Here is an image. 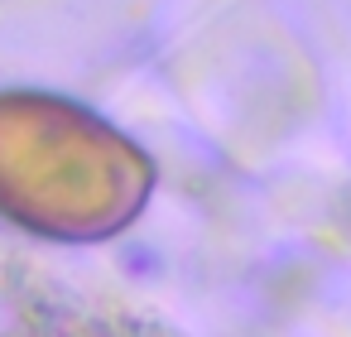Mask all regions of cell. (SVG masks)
I'll use <instances>...</instances> for the list:
<instances>
[{"label":"cell","mask_w":351,"mask_h":337,"mask_svg":"<svg viewBox=\"0 0 351 337\" xmlns=\"http://www.w3.org/2000/svg\"><path fill=\"white\" fill-rule=\"evenodd\" d=\"M111 337H173V332H164V327H145V323H121Z\"/></svg>","instance_id":"cell-1"}]
</instances>
